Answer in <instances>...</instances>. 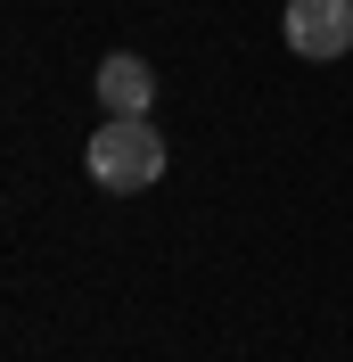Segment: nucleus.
<instances>
[{"mask_svg":"<svg viewBox=\"0 0 353 362\" xmlns=\"http://www.w3.org/2000/svg\"><path fill=\"white\" fill-rule=\"evenodd\" d=\"M148 99H156L148 58H124V49H115L107 66H99V107L107 115H148Z\"/></svg>","mask_w":353,"mask_h":362,"instance_id":"3","label":"nucleus"},{"mask_svg":"<svg viewBox=\"0 0 353 362\" xmlns=\"http://www.w3.org/2000/svg\"><path fill=\"white\" fill-rule=\"evenodd\" d=\"M287 49L296 58H345L353 49V0H287Z\"/></svg>","mask_w":353,"mask_h":362,"instance_id":"2","label":"nucleus"},{"mask_svg":"<svg viewBox=\"0 0 353 362\" xmlns=\"http://www.w3.org/2000/svg\"><path fill=\"white\" fill-rule=\"evenodd\" d=\"M83 165H90V181H99V189L132 198V189H148V181L164 173V140H156L148 115H107V124H99V140L83 148Z\"/></svg>","mask_w":353,"mask_h":362,"instance_id":"1","label":"nucleus"}]
</instances>
